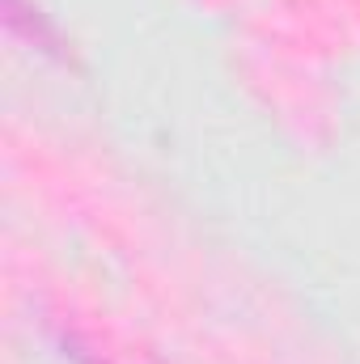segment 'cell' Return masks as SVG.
Wrapping results in <instances>:
<instances>
[{
  "label": "cell",
  "instance_id": "cell-1",
  "mask_svg": "<svg viewBox=\"0 0 360 364\" xmlns=\"http://www.w3.org/2000/svg\"><path fill=\"white\" fill-rule=\"evenodd\" d=\"M4 21H9V30H13V34L30 38V43H38V47H51V43H55V38H51V30L43 26V17H38L30 4H21V0H4Z\"/></svg>",
  "mask_w": 360,
  "mask_h": 364
}]
</instances>
